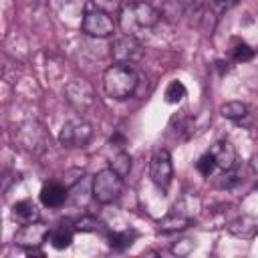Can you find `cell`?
<instances>
[{"mask_svg":"<svg viewBox=\"0 0 258 258\" xmlns=\"http://www.w3.org/2000/svg\"><path fill=\"white\" fill-rule=\"evenodd\" d=\"M187 224H189V218L177 214V210L173 208V212H169V214L159 222V230H161V232H177V230L187 228Z\"/></svg>","mask_w":258,"mask_h":258,"instance_id":"obj_15","label":"cell"},{"mask_svg":"<svg viewBox=\"0 0 258 258\" xmlns=\"http://www.w3.org/2000/svg\"><path fill=\"white\" fill-rule=\"evenodd\" d=\"M183 97H185V87H183V83H181V81H171V83L167 85V89H165V101L171 103V105H175V103H179Z\"/></svg>","mask_w":258,"mask_h":258,"instance_id":"obj_19","label":"cell"},{"mask_svg":"<svg viewBox=\"0 0 258 258\" xmlns=\"http://www.w3.org/2000/svg\"><path fill=\"white\" fill-rule=\"evenodd\" d=\"M196 167H198V171H200L202 175L210 177V175L214 173V169H216V159H214V155H212L210 151H206V153H204V155L198 159Z\"/></svg>","mask_w":258,"mask_h":258,"instance_id":"obj_21","label":"cell"},{"mask_svg":"<svg viewBox=\"0 0 258 258\" xmlns=\"http://www.w3.org/2000/svg\"><path fill=\"white\" fill-rule=\"evenodd\" d=\"M18 143L22 149L30 151V153H42L48 147V133L46 129L38 123V121H26L18 127V135H16Z\"/></svg>","mask_w":258,"mask_h":258,"instance_id":"obj_6","label":"cell"},{"mask_svg":"<svg viewBox=\"0 0 258 258\" xmlns=\"http://www.w3.org/2000/svg\"><path fill=\"white\" fill-rule=\"evenodd\" d=\"M40 218V210L32 200H20L12 206V220H16L18 224L26 226V224H34Z\"/></svg>","mask_w":258,"mask_h":258,"instance_id":"obj_12","label":"cell"},{"mask_svg":"<svg viewBox=\"0 0 258 258\" xmlns=\"http://www.w3.org/2000/svg\"><path fill=\"white\" fill-rule=\"evenodd\" d=\"M210 153L214 155L216 159V167L226 171V169H232L236 165V149L230 141H216L210 149Z\"/></svg>","mask_w":258,"mask_h":258,"instance_id":"obj_11","label":"cell"},{"mask_svg":"<svg viewBox=\"0 0 258 258\" xmlns=\"http://www.w3.org/2000/svg\"><path fill=\"white\" fill-rule=\"evenodd\" d=\"M220 113H222V117L236 121V119H242L248 113V107L242 101H228V103H224L220 107Z\"/></svg>","mask_w":258,"mask_h":258,"instance_id":"obj_18","label":"cell"},{"mask_svg":"<svg viewBox=\"0 0 258 258\" xmlns=\"http://www.w3.org/2000/svg\"><path fill=\"white\" fill-rule=\"evenodd\" d=\"M81 28L85 34L95 36V38H107L115 32V22L111 18V14L103 12V10H89L83 20H81Z\"/></svg>","mask_w":258,"mask_h":258,"instance_id":"obj_9","label":"cell"},{"mask_svg":"<svg viewBox=\"0 0 258 258\" xmlns=\"http://www.w3.org/2000/svg\"><path fill=\"white\" fill-rule=\"evenodd\" d=\"M111 167H113L117 173L125 175V173L131 169V155H129V153H125V151L117 153V157L111 161Z\"/></svg>","mask_w":258,"mask_h":258,"instance_id":"obj_22","label":"cell"},{"mask_svg":"<svg viewBox=\"0 0 258 258\" xmlns=\"http://www.w3.org/2000/svg\"><path fill=\"white\" fill-rule=\"evenodd\" d=\"M91 189H93V198L99 204H111L123 191V175L117 173L113 167H105L93 177Z\"/></svg>","mask_w":258,"mask_h":258,"instance_id":"obj_3","label":"cell"},{"mask_svg":"<svg viewBox=\"0 0 258 258\" xmlns=\"http://www.w3.org/2000/svg\"><path fill=\"white\" fill-rule=\"evenodd\" d=\"M149 177L157 189H161V191L169 189L171 177H173V163H171V155L167 149L159 147L153 151V155L149 159Z\"/></svg>","mask_w":258,"mask_h":258,"instance_id":"obj_5","label":"cell"},{"mask_svg":"<svg viewBox=\"0 0 258 258\" xmlns=\"http://www.w3.org/2000/svg\"><path fill=\"white\" fill-rule=\"evenodd\" d=\"M135 232L133 230H123V232H111L109 234V246L113 250H125L133 244Z\"/></svg>","mask_w":258,"mask_h":258,"instance_id":"obj_17","label":"cell"},{"mask_svg":"<svg viewBox=\"0 0 258 258\" xmlns=\"http://www.w3.org/2000/svg\"><path fill=\"white\" fill-rule=\"evenodd\" d=\"M216 2H222V4H228V2H234V0H216Z\"/></svg>","mask_w":258,"mask_h":258,"instance_id":"obj_26","label":"cell"},{"mask_svg":"<svg viewBox=\"0 0 258 258\" xmlns=\"http://www.w3.org/2000/svg\"><path fill=\"white\" fill-rule=\"evenodd\" d=\"M48 232H50V230H48L46 226L38 224V222H34V224H26V226H22V230L16 232V236H14V244L26 248V252H32L34 248H38L42 242L48 240Z\"/></svg>","mask_w":258,"mask_h":258,"instance_id":"obj_10","label":"cell"},{"mask_svg":"<svg viewBox=\"0 0 258 258\" xmlns=\"http://www.w3.org/2000/svg\"><path fill=\"white\" fill-rule=\"evenodd\" d=\"M121 2H123V0H93V4H95L99 10L107 12V14L119 10V8H121Z\"/></svg>","mask_w":258,"mask_h":258,"instance_id":"obj_24","label":"cell"},{"mask_svg":"<svg viewBox=\"0 0 258 258\" xmlns=\"http://www.w3.org/2000/svg\"><path fill=\"white\" fill-rule=\"evenodd\" d=\"M103 228V222H99L97 218H91V216H85L81 220H77V230L79 232H97Z\"/></svg>","mask_w":258,"mask_h":258,"instance_id":"obj_23","label":"cell"},{"mask_svg":"<svg viewBox=\"0 0 258 258\" xmlns=\"http://www.w3.org/2000/svg\"><path fill=\"white\" fill-rule=\"evenodd\" d=\"M67 200V187L58 181H48L40 189V202L46 208H58Z\"/></svg>","mask_w":258,"mask_h":258,"instance_id":"obj_13","label":"cell"},{"mask_svg":"<svg viewBox=\"0 0 258 258\" xmlns=\"http://www.w3.org/2000/svg\"><path fill=\"white\" fill-rule=\"evenodd\" d=\"M64 97H67L69 105H71L75 111H79L81 115L89 113V111L95 107V103H97L95 89H93V85H91L89 81H85V79H73L71 83H67V87H64Z\"/></svg>","mask_w":258,"mask_h":258,"instance_id":"obj_4","label":"cell"},{"mask_svg":"<svg viewBox=\"0 0 258 258\" xmlns=\"http://www.w3.org/2000/svg\"><path fill=\"white\" fill-rule=\"evenodd\" d=\"M157 22H159V12L143 0L127 2L119 10V26L123 34L129 36H137L143 30H151Z\"/></svg>","mask_w":258,"mask_h":258,"instance_id":"obj_1","label":"cell"},{"mask_svg":"<svg viewBox=\"0 0 258 258\" xmlns=\"http://www.w3.org/2000/svg\"><path fill=\"white\" fill-rule=\"evenodd\" d=\"M111 56L117 64H133L143 56V46L137 36L121 34L111 44Z\"/></svg>","mask_w":258,"mask_h":258,"instance_id":"obj_7","label":"cell"},{"mask_svg":"<svg viewBox=\"0 0 258 258\" xmlns=\"http://www.w3.org/2000/svg\"><path fill=\"white\" fill-rule=\"evenodd\" d=\"M93 137V127L79 119V121H67L62 127H60V133H58V141L62 147H71V149H77V147H85Z\"/></svg>","mask_w":258,"mask_h":258,"instance_id":"obj_8","label":"cell"},{"mask_svg":"<svg viewBox=\"0 0 258 258\" xmlns=\"http://www.w3.org/2000/svg\"><path fill=\"white\" fill-rule=\"evenodd\" d=\"M252 56H254V48H252L248 42L238 40V42L234 44V48H232V58H234L236 62H246V60H250Z\"/></svg>","mask_w":258,"mask_h":258,"instance_id":"obj_20","label":"cell"},{"mask_svg":"<svg viewBox=\"0 0 258 258\" xmlns=\"http://www.w3.org/2000/svg\"><path fill=\"white\" fill-rule=\"evenodd\" d=\"M137 89V75L129 64H113L103 75V91L107 97L123 101L129 99Z\"/></svg>","mask_w":258,"mask_h":258,"instance_id":"obj_2","label":"cell"},{"mask_svg":"<svg viewBox=\"0 0 258 258\" xmlns=\"http://www.w3.org/2000/svg\"><path fill=\"white\" fill-rule=\"evenodd\" d=\"M252 167H254V171H256V175H258V155L252 159Z\"/></svg>","mask_w":258,"mask_h":258,"instance_id":"obj_25","label":"cell"},{"mask_svg":"<svg viewBox=\"0 0 258 258\" xmlns=\"http://www.w3.org/2000/svg\"><path fill=\"white\" fill-rule=\"evenodd\" d=\"M230 234L238 236V238H252L256 236L258 232V218H252V216H242L238 220H234L230 226H228Z\"/></svg>","mask_w":258,"mask_h":258,"instance_id":"obj_14","label":"cell"},{"mask_svg":"<svg viewBox=\"0 0 258 258\" xmlns=\"http://www.w3.org/2000/svg\"><path fill=\"white\" fill-rule=\"evenodd\" d=\"M48 242L54 250H64L73 244V232L69 228H62V226L54 228V230L48 232Z\"/></svg>","mask_w":258,"mask_h":258,"instance_id":"obj_16","label":"cell"}]
</instances>
